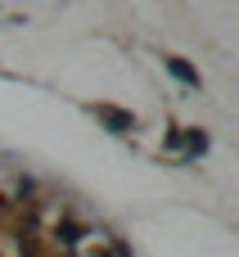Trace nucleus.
<instances>
[{"instance_id":"nucleus-2","label":"nucleus","mask_w":239,"mask_h":257,"mask_svg":"<svg viewBox=\"0 0 239 257\" xmlns=\"http://www.w3.org/2000/svg\"><path fill=\"white\" fill-rule=\"evenodd\" d=\"M167 68H172V72H176L181 81H190V86L199 81V77H194V68H190V63H181V59H167Z\"/></svg>"},{"instance_id":"nucleus-3","label":"nucleus","mask_w":239,"mask_h":257,"mask_svg":"<svg viewBox=\"0 0 239 257\" xmlns=\"http://www.w3.org/2000/svg\"><path fill=\"white\" fill-rule=\"evenodd\" d=\"M190 149H194V154H203V149H208V136H199V131H194V136H190Z\"/></svg>"},{"instance_id":"nucleus-1","label":"nucleus","mask_w":239,"mask_h":257,"mask_svg":"<svg viewBox=\"0 0 239 257\" xmlns=\"http://www.w3.org/2000/svg\"><path fill=\"white\" fill-rule=\"evenodd\" d=\"M95 113H99V122H108L113 131H136V117H131V113H117V108H104V104H99Z\"/></svg>"}]
</instances>
